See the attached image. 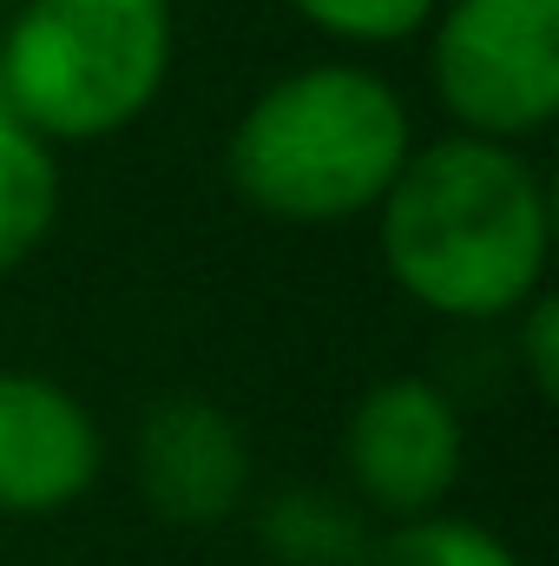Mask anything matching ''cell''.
<instances>
[{
	"mask_svg": "<svg viewBox=\"0 0 559 566\" xmlns=\"http://www.w3.org/2000/svg\"><path fill=\"white\" fill-rule=\"evenodd\" d=\"M376 244L402 296L454 323H494L540 296L553 205L520 145L434 139L409 151L376 205Z\"/></svg>",
	"mask_w": 559,
	"mask_h": 566,
	"instance_id": "obj_1",
	"label": "cell"
},
{
	"mask_svg": "<svg viewBox=\"0 0 559 566\" xmlns=\"http://www.w3.org/2000/svg\"><path fill=\"white\" fill-rule=\"evenodd\" d=\"M409 113L369 66L323 60L271 80L231 126V191L277 224H342L382 205L409 165Z\"/></svg>",
	"mask_w": 559,
	"mask_h": 566,
	"instance_id": "obj_2",
	"label": "cell"
},
{
	"mask_svg": "<svg viewBox=\"0 0 559 566\" xmlns=\"http://www.w3.org/2000/svg\"><path fill=\"white\" fill-rule=\"evenodd\" d=\"M171 73L165 0H27L0 33V113L46 145L126 133Z\"/></svg>",
	"mask_w": 559,
	"mask_h": 566,
	"instance_id": "obj_3",
	"label": "cell"
},
{
	"mask_svg": "<svg viewBox=\"0 0 559 566\" xmlns=\"http://www.w3.org/2000/svg\"><path fill=\"white\" fill-rule=\"evenodd\" d=\"M428 80L441 113L474 139L547 133L559 119V0H441Z\"/></svg>",
	"mask_w": 559,
	"mask_h": 566,
	"instance_id": "obj_4",
	"label": "cell"
},
{
	"mask_svg": "<svg viewBox=\"0 0 559 566\" xmlns=\"http://www.w3.org/2000/svg\"><path fill=\"white\" fill-rule=\"evenodd\" d=\"M467 461V428L441 382L428 376H382L342 422V468L362 507L389 521L441 514Z\"/></svg>",
	"mask_w": 559,
	"mask_h": 566,
	"instance_id": "obj_5",
	"label": "cell"
},
{
	"mask_svg": "<svg viewBox=\"0 0 559 566\" xmlns=\"http://www.w3.org/2000/svg\"><path fill=\"white\" fill-rule=\"evenodd\" d=\"M145 507L171 527H218L251 494V441L204 396H158L133 441Z\"/></svg>",
	"mask_w": 559,
	"mask_h": 566,
	"instance_id": "obj_6",
	"label": "cell"
},
{
	"mask_svg": "<svg viewBox=\"0 0 559 566\" xmlns=\"http://www.w3.org/2000/svg\"><path fill=\"white\" fill-rule=\"evenodd\" d=\"M93 409L33 369H0V514H60L99 481Z\"/></svg>",
	"mask_w": 559,
	"mask_h": 566,
	"instance_id": "obj_7",
	"label": "cell"
},
{
	"mask_svg": "<svg viewBox=\"0 0 559 566\" xmlns=\"http://www.w3.org/2000/svg\"><path fill=\"white\" fill-rule=\"evenodd\" d=\"M369 521L336 488H283L257 507V547L277 566H362Z\"/></svg>",
	"mask_w": 559,
	"mask_h": 566,
	"instance_id": "obj_8",
	"label": "cell"
},
{
	"mask_svg": "<svg viewBox=\"0 0 559 566\" xmlns=\"http://www.w3.org/2000/svg\"><path fill=\"white\" fill-rule=\"evenodd\" d=\"M60 218V158L40 133L0 113V277L20 271Z\"/></svg>",
	"mask_w": 559,
	"mask_h": 566,
	"instance_id": "obj_9",
	"label": "cell"
},
{
	"mask_svg": "<svg viewBox=\"0 0 559 566\" xmlns=\"http://www.w3.org/2000/svg\"><path fill=\"white\" fill-rule=\"evenodd\" d=\"M362 566H520V554L481 521L421 514V521H395L389 534H376Z\"/></svg>",
	"mask_w": 559,
	"mask_h": 566,
	"instance_id": "obj_10",
	"label": "cell"
},
{
	"mask_svg": "<svg viewBox=\"0 0 559 566\" xmlns=\"http://www.w3.org/2000/svg\"><path fill=\"white\" fill-rule=\"evenodd\" d=\"M441 0H289V13H303L316 33L349 40V46H389L409 40L434 20Z\"/></svg>",
	"mask_w": 559,
	"mask_h": 566,
	"instance_id": "obj_11",
	"label": "cell"
},
{
	"mask_svg": "<svg viewBox=\"0 0 559 566\" xmlns=\"http://www.w3.org/2000/svg\"><path fill=\"white\" fill-rule=\"evenodd\" d=\"M520 369H527L540 402L559 396V303L547 290L534 303H520Z\"/></svg>",
	"mask_w": 559,
	"mask_h": 566,
	"instance_id": "obj_12",
	"label": "cell"
}]
</instances>
